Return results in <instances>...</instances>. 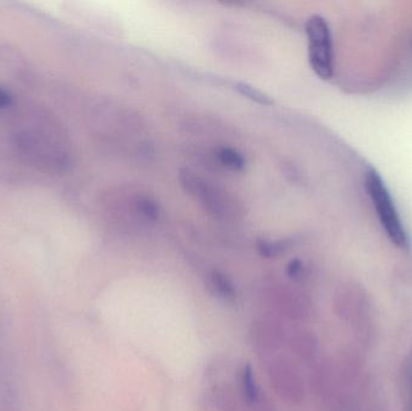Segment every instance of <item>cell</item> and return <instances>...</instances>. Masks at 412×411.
<instances>
[{
	"label": "cell",
	"instance_id": "cell-7",
	"mask_svg": "<svg viewBox=\"0 0 412 411\" xmlns=\"http://www.w3.org/2000/svg\"><path fill=\"white\" fill-rule=\"evenodd\" d=\"M211 283L216 292L225 301H232L235 297V288L232 280L220 270H215L211 274Z\"/></svg>",
	"mask_w": 412,
	"mask_h": 411
},
{
	"label": "cell",
	"instance_id": "cell-5",
	"mask_svg": "<svg viewBox=\"0 0 412 411\" xmlns=\"http://www.w3.org/2000/svg\"><path fill=\"white\" fill-rule=\"evenodd\" d=\"M133 210L142 222L155 224L160 219V209L158 203L147 194L134 196Z\"/></svg>",
	"mask_w": 412,
	"mask_h": 411
},
{
	"label": "cell",
	"instance_id": "cell-11",
	"mask_svg": "<svg viewBox=\"0 0 412 411\" xmlns=\"http://www.w3.org/2000/svg\"><path fill=\"white\" fill-rule=\"evenodd\" d=\"M12 106V96L10 92L0 87V110H5Z\"/></svg>",
	"mask_w": 412,
	"mask_h": 411
},
{
	"label": "cell",
	"instance_id": "cell-9",
	"mask_svg": "<svg viewBox=\"0 0 412 411\" xmlns=\"http://www.w3.org/2000/svg\"><path fill=\"white\" fill-rule=\"evenodd\" d=\"M241 389L243 398L248 404H255L258 399V386H257L256 376L253 374L251 366L243 368L241 375Z\"/></svg>",
	"mask_w": 412,
	"mask_h": 411
},
{
	"label": "cell",
	"instance_id": "cell-10",
	"mask_svg": "<svg viewBox=\"0 0 412 411\" xmlns=\"http://www.w3.org/2000/svg\"><path fill=\"white\" fill-rule=\"evenodd\" d=\"M258 250L259 253L266 257H275L280 255L281 252L284 251L286 246H287V242H271V240H266V239H261L258 240Z\"/></svg>",
	"mask_w": 412,
	"mask_h": 411
},
{
	"label": "cell",
	"instance_id": "cell-2",
	"mask_svg": "<svg viewBox=\"0 0 412 411\" xmlns=\"http://www.w3.org/2000/svg\"><path fill=\"white\" fill-rule=\"evenodd\" d=\"M366 186L374 208L377 211L376 214L379 216L381 226L385 229L388 238L397 246H408V235L399 217L393 198L377 171L374 169L366 171Z\"/></svg>",
	"mask_w": 412,
	"mask_h": 411
},
{
	"label": "cell",
	"instance_id": "cell-12",
	"mask_svg": "<svg viewBox=\"0 0 412 411\" xmlns=\"http://www.w3.org/2000/svg\"><path fill=\"white\" fill-rule=\"evenodd\" d=\"M289 276L292 278H297L299 275L302 274V262H299L298 260H294L289 263V268H287Z\"/></svg>",
	"mask_w": 412,
	"mask_h": 411
},
{
	"label": "cell",
	"instance_id": "cell-1",
	"mask_svg": "<svg viewBox=\"0 0 412 411\" xmlns=\"http://www.w3.org/2000/svg\"><path fill=\"white\" fill-rule=\"evenodd\" d=\"M10 146L19 158L44 170H65L70 165V145L60 124L35 110L15 121L9 129Z\"/></svg>",
	"mask_w": 412,
	"mask_h": 411
},
{
	"label": "cell",
	"instance_id": "cell-8",
	"mask_svg": "<svg viewBox=\"0 0 412 411\" xmlns=\"http://www.w3.org/2000/svg\"><path fill=\"white\" fill-rule=\"evenodd\" d=\"M235 90L241 94V96L248 98L250 101H255L259 106H271L274 104V101L266 93L258 90L257 87L252 86L250 83H235Z\"/></svg>",
	"mask_w": 412,
	"mask_h": 411
},
{
	"label": "cell",
	"instance_id": "cell-4",
	"mask_svg": "<svg viewBox=\"0 0 412 411\" xmlns=\"http://www.w3.org/2000/svg\"><path fill=\"white\" fill-rule=\"evenodd\" d=\"M180 183L183 190L200 201L209 214L218 219H232L238 212L237 204L228 193L215 187L189 170L180 171Z\"/></svg>",
	"mask_w": 412,
	"mask_h": 411
},
{
	"label": "cell",
	"instance_id": "cell-3",
	"mask_svg": "<svg viewBox=\"0 0 412 411\" xmlns=\"http://www.w3.org/2000/svg\"><path fill=\"white\" fill-rule=\"evenodd\" d=\"M309 63L322 80H329L334 73L333 39L329 24L320 15H314L305 24Z\"/></svg>",
	"mask_w": 412,
	"mask_h": 411
},
{
	"label": "cell",
	"instance_id": "cell-6",
	"mask_svg": "<svg viewBox=\"0 0 412 411\" xmlns=\"http://www.w3.org/2000/svg\"><path fill=\"white\" fill-rule=\"evenodd\" d=\"M215 156L221 165L233 171H243L246 167V158L241 152L233 147H218L215 151Z\"/></svg>",
	"mask_w": 412,
	"mask_h": 411
}]
</instances>
